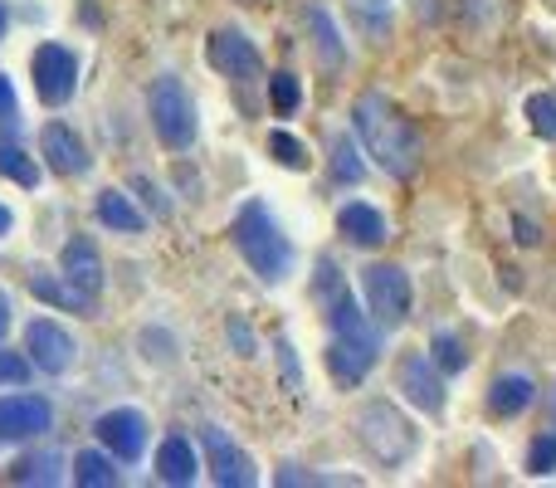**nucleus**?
<instances>
[{
	"mask_svg": "<svg viewBox=\"0 0 556 488\" xmlns=\"http://www.w3.org/2000/svg\"><path fill=\"white\" fill-rule=\"evenodd\" d=\"M39 152H45L49 172H59V176H84L88 172V147L78 142V133L64 127V123H49L45 133H39Z\"/></svg>",
	"mask_w": 556,
	"mask_h": 488,
	"instance_id": "obj_13",
	"label": "nucleus"
},
{
	"mask_svg": "<svg viewBox=\"0 0 556 488\" xmlns=\"http://www.w3.org/2000/svg\"><path fill=\"white\" fill-rule=\"evenodd\" d=\"M401 386H405V396H410L425 415H440L444 411V381H440V372L430 366V356H425V352L401 356Z\"/></svg>",
	"mask_w": 556,
	"mask_h": 488,
	"instance_id": "obj_12",
	"label": "nucleus"
},
{
	"mask_svg": "<svg viewBox=\"0 0 556 488\" xmlns=\"http://www.w3.org/2000/svg\"><path fill=\"white\" fill-rule=\"evenodd\" d=\"M0 176H5V182H15V186H25V191H29V186H39V166L29 162V152L10 133H0Z\"/></svg>",
	"mask_w": 556,
	"mask_h": 488,
	"instance_id": "obj_21",
	"label": "nucleus"
},
{
	"mask_svg": "<svg viewBox=\"0 0 556 488\" xmlns=\"http://www.w3.org/2000/svg\"><path fill=\"white\" fill-rule=\"evenodd\" d=\"M278 372H283V386L288 391H298V381H303V372H298V356H293V347H288V337H278Z\"/></svg>",
	"mask_w": 556,
	"mask_h": 488,
	"instance_id": "obj_32",
	"label": "nucleus"
},
{
	"mask_svg": "<svg viewBox=\"0 0 556 488\" xmlns=\"http://www.w3.org/2000/svg\"><path fill=\"white\" fill-rule=\"evenodd\" d=\"M518 240H522V245H538V240H542V235H538V225L518 221Z\"/></svg>",
	"mask_w": 556,
	"mask_h": 488,
	"instance_id": "obj_37",
	"label": "nucleus"
},
{
	"mask_svg": "<svg viewBox=\"0 0 556 488\" xmlns=\"http://www.w3.org/2000/svg\"><path fill=\"white\" fill-rule=\"evenodd\" d=\"M332 176L346 186H356L366 176V162L356 157V142L352 137H332Z\"/></svg>",
	"mask_w": 556,
	"mask_h": 488,
	"instance_id": "obj_24",
	"label": "nucleus"
},
{
	"mask_svg": "<svg viewBox=\"0 0 556 488\" xmlns=\"http://www.w3.org/2000/svg\"><path fill=\"white\" fill-rule=\"evenodd\" d=\"M278 484H323V479H313V474H303V470H293V464H288V470H278Z\"/></svg>",
	"mask_w": 556,
	"mask_h": 488,
	"instance_id": "obj_36",
	"label": "nucleus"
},
{
	"mask_svg": "<svg viewBox=\"0 0 556 488\" xmlns=\"http://www.w3.org/2000/svg\"><path fill=\"white\" fill-rule=\"evenodd\" d=\"M0 35H5V5H0Z\"/></svg>",
	"mask_w": 556,
	"mask_h": 488,
	"instance_id": "obj_40",
	"label": "nucleus"
},
{
	"mask_svg": "<svg viewBox=\"0 0 556 488\" xmlns=\"http://www.w3.org/2000/svg\"><path fill=\"white\" fill-rule=\"evenodd\" d=\"M29 288H35V298H45L49 308H68V313H88V308H93V298L78 293L64 274H59V284H54L49 274H39V268H35V274H29Z\"/></svg>",
	"mask_w": 556,
	"mask_h": 488,
	"instance_id": "obj_20",
	"label": "nucleus"
},
{
	"mask_svg": "<svg viewBox=\"0 0 556 488\" xmlns=\"http://www.w3.org/2000/svg\"><path fill=\"white\" fill-rule=\"evenodd\" d=\"M49 425H54V411H49L45 396H0V445L39 440Z\"/></svg>",
	"mask_w": 556,
	"mask_h": 488,
	"instance_id": "obj_7",
	"label": "nucleus"
},
{
	"mask_svg": "<svg viewBox=\"0 0 556 488\" xmlns=\"http://www.w3.org/2000/svg\"><path fill=\"white\" fill-rule=\"evenodd\" d=\"M5 333H10V298L0 293V337H5Z\"/></svg>",
	"mask_w": 556,
	"mask_h": 488,
	"instance_id": "obj_38",
	"label": "nucleus"
},
{
	"mask_svg": "<svg viewBox=\"0 0 556 488\" xmlns=\"http://www.w3.org/2000/svg\"><path fill=\"white\" fill-rule=\"evenodd\" d=\"M20 113V98H15V84H10L5 74H0V123H10V117Z\"/></svg>",
	"mask_w": 556,
	"mask_h": 488,
	"instance_id": "obj_35",
	"label": "nucleus"
},
{
	"mask_svg": "<svg viewBox=\"0 0 556 488\" xmlns=\"http://www.w3.org/2000/svg\"><path fill=\"white\" fill-rule=\"evenodd\" d=\"M64 278L88 298H98V288H103V259H98V249L84 235H74L64 245Z\"/></svg>",
	"mask_w": 556,
	"mask_h": 488,
	"instance_id": "obj_15",
	"label": "nucleus"
},
{
	"mask_svg": "<svg viewBox=\"0 0 556 488\" xmlns=\"http://www.w3.org/2000/svg\"><path fill=\"white\" fill-rule=\"evenodd\" d=\"M132 186L147 196V205H152V215H172V201L162 196V186H152L147 176H132Z\"/></svg>",
	"mask_w": 556,
	"mask_h": 488,
	"instance_id": "obj_33",
	"label": "nucleus"
},
{
	"mask_svg": "<svg viewBox=\"0 0 556 488\" xmlns=\"http://www.w3.org/2000/svg\"><path fill=\"white\" fill-rule=\"evenodd\" d=\"M29 381V356L0 352V386H25Z\"/></svg>",
	"mask_w": 556,
	"mask_h": 488,
	"instance_id": "obj_30",
	"label": "nucleus"
},
{
	"mask_svg": "<svg viewBox=\"0 0 556 488\" xmlns=\"http://www.w3.org/2000/svg\"><path fill=\"white\" fill-rule=\"evenodd\" d=\"M78 88V59L68 45H39L35 49V93L49 108H64Z\"/></svg>",
	"mask_w": 556,
	"mask_h": 488,
	"instance_id": "obj_6",
	"label": "nucleus"
},
{
	"mask_svg": "<svg viewBox=\"0 0 556 488\" xmlns=\"http://www.w3.org/2000/svg\"><path fill=\"white\" fill-rule=\"evenodd\" d=\"M205 59H211L215 74L240 78V84L264 74L260 49H254V39H244L240 29H211V39H205Z\"/></svg>",
	"mask_w": 556,
	"mask_h": 488,
	"instance_id": "obj_8",
	"label": "nucleus"
},
{
	"mask_svg": "<svg viewBox=\"0 0 556 488\" xmlns=\"http://www.w3.org/2000/svg\"><path fill=\"white\" fill-rule=\"evenodd\" d=\"M205 454H211V470H215V484L220 488H250L254 484V460L230 440L225 430H205Z\"/></svg>",
	"mask_w": 556,
	"mask_h": 488,
	"instance_id": "obj_11",
	"label": "nucleus"
},
{
	"mask_svg": "<svg viewBox=\"0 0 556 488\" xmlns=\"http://www.w3.org/2000/svg\"><path fill=\"white\" fill-rule=\"evenodd\" d=\"M528 123L538 137L556 142V93H532L528 98Z\"/></svg>",
	"mask_w": 556,
	"mask_h": 488,
	"instance_id": "obj_26",
	"label": "nucleus"
},
{
	"mask_svg": "<svg viewBox=\"0 0 556 488\" xmlns=\"http://www.w3.org/2000/svg\"><path fill=\"white\" fill-rule=\"evenodd\" d=\"M307 25H313V35H317V54H323V64H332V68H342V39H337V25H332V15L327 10H307Z\"/></svg>",
	"mask_w": 556,
	"mask_h": 488,
	"instance_id": "obj_23",
	"label": "nucleus"
},
{
	"mask_svg": "<svg viewBox=\"0 0 556 488\" xmlns=\"http://www.w3.org/2000/svg\"><path fill=\"white\" fill-rule=\"evenodd\" d=\"M98 445H103V450H113L117 460H137V454L147 450V421H142V411L123 405V411L98 415Z\"/></svg>",
	"mask_w": 556,
	"mask_h": 488,
	"instance_id": "obj_10",
	"label": "nucleus"
},
{
	"mask_svg": "<svg viewBox=\"0 0 556 488\" xmlns=\"http://www.w3.org/2000/svg\"><path fill=\"white\" fill-rule=\"evenodd\" d=\"M98 221L108 225V230H123V235H142V211H137L132 201H127L117 186H108V191H98Z\"/></svg>",
	"mask_w": 556,
	"mask_h": 488,
	"instance_id": "obj_19",
	"label": "nucleus"
},
{
	"mask_svg": "<svg viewBox=\"0 0 556 488\" xmlns=\"http://www.w3.org/2000/svg\"><path fill=\"white\" fill-rule=\"evenodd\" d=\"M230 342L240 356H254V337H250V327H244V317H230Z\"/></svg>",
	"mask_w": 556,
	"mask_h": 488,
	"instance_id": "obj_34",
	"label": "nucleus"
},
{
	"mask_svg": "<svg viewBox=\"0 0 556 488\" xmlns=\"http://www.w3.org/2000/svg\"><path fill=\"white\" fill-rule=\"evenodd\" d=\"M434 366L440 372H464L469 366V352H464V342L454 333H434Z\"/></svg>",
	"mask_w": 556,
	"mask_h": 488,
	"instance_id": "obj_29",
	"label": "nucleus"
},
{
	"mask_svg": "<svg viewBox=\"0 0 556 488\" xmlns=\"http://www.w3.org/2000/svg\"><path fill=\"white\" fill-rule=\"evenodd\" d=\"M528 464H532L538 474H552V470H556V435H538V440H532Z\"/></svg>",
	"mask_w": 556,
	"mask_h": 488,
	"instance_id": "obj_31",
	"label": "nucleus"
},
{
	"mask_svg": "<svg viewBox=\"0 0 556 488\" xmlns=\"http://www.w3.org/2000/svg\"><path fill=\"white\" fill-rule=\"evenodd\" d=\"M147 108H152V127L166 152H186L195 142V103L181 88V78H172V74L156 78L152 93H147Z\"/></svg>",
	"mask_w": 556,
	"mask_h": 488,
	"instance_id": "obj_3",
	"label": "nucleus"
},
{
	"mask_svg": "<svg viewBox=\"0 0 556 488\" xmlns=\"http://www.w3.org/2000/svg\"><path fill=\"white\" fill-rule=\"evenodd\" d=\"M74 484L78 488H113L117 484L113 460H108V454H98V450H78L74 454Z\"/></svg>",
	"mask_w": 556,
	"mask_h": 488,
	"instance_id": "obj_22",
	"label": "nucleus"
},
{
	"mask_svg": "<svg viewBox=\"0 0 556 488\" xmlns=\"http://www.w3.org/2000/svg\"><path fill=\"white\" fill-rule=\"evenodd\" d=\"M59 479V454H35V460L15 464V484H54Z\"/></svg>",
	"mask_w": 556,
	"mask_h": 488,
	"instance_id": "obj_28",
	"label": "nucleus"
},
{
	"mask_svg": "<svg viewBox=\"0 0 556 488\" xmlns=\"http://www.w3.org/2000/svg\"><path fill=\"white\" fill-rule=\"evenodd\" d=\"M0 235H10V211L0 205Z\"/></svg>",
	"mask_w": 556,
	"mask_h": 488,
	"instance_id": "obj_39",
	"label": "nucleus"
},
{
	"mask_svg": "<svg viewBox=\"0 0 556 488\" xmlns=\"http://www.w3.org/2000/svg\"><path fill=\"white\" fill-rule=\"evenodd\" d=\"M532 401H538L532 376H498V381H493V391H489V411L493 415H522Z\"/></svg>",
	"mask_w": 556,
	"mask_h": 488,
	"instance_id": "obj_18",
	"label": "nucleus"
},
{
	"mask_svg": "<svg viewBox=\"0 0 556 488\" xmlns=\"http://www.w3.org/2000/svg\"><path fill=\"white\" fill-rule=\"evenodd\" d=\"M269 93H274V113L278 117H293L298 108H303V84H298L288 68H278V74L269 78Z\"/></svg>",
	"mask_w": 556,
	"mask_h": 488,
	"instance_id": "obj_25",
	"label": "nucleus"
},
{
	"mask_svg": "<svg viewBox=\"0 0 556 488\" xmlns=\"http://www.w3.org/2000/svg\"><path fill=\"white\" fill-rule=\"evenodd\" d=\"M230 240L264 284H278V278H288V268H293V245H288V235L278 230L274 215L264 211L260 201L240 205V215H235V225H230Z\"/></svg>",
	"mask_w": 556,
	"mask_h": 488,
	"instance_id": "obj_2",
	"label": "nucleus"
},
{
	"mask_svg": "<svg viewBox=\"0 0 556 488\" xmlns=\"http://www.w3.org/2000/svg\"><path fill=\"white\" fill-rule=\"evenodd\" d=\"M356 425H362V440H366V450H371V460H381L386 470L410 460L415 430L391 401H371L362 415H356Z\"/></svg>",
	"mask_w": 556,
	"mask_h": 488,
	"instance_id": "obj_4",
	"label": "nucleus"
},
{
	"mask_svg": "<svg viewBox=\"0 0 556 488\" xmlns=\"http://www.w3.org/2000/svg\"><path fill=\"white\" fill-rule=\"evenodd\" d=\"M156 479H162V484H181V488L195 479V450H191V440H181V435L162 440V450H156Z\"/></svg>",
	"mask_w": 556,
	"mask_h": 488,
	"instance_id": "obj_17",
	"label": "nucleus"
},
{
	"mask_svg": "<svg viewBox=\"0 0 556 488\" xmlns=\"http://www.w3.org/2000/svg\"><path fill=\"white\" fill-rule=\"evenodd\" d=\"M337 230H342L346 245L376 249V245H386V215L371 211L366 201H352V205H342V215H337Z\"/></svg>",
	"mask_w": 556,
	"mask_h": 488,
	"instance_id": "obj_16",
	"label": "nucleus"
},
{
	"mask_svg": "<svg viewBox=\"0 0 556 488\" xmlns=\"http://www.w3.org/2000/svg\"><path fill=\"white\" fill-rule=\"evenodd\" d=\"M25 352H29V362H35L39 372L59 376V372H68V366H74L78 347H74V337H68L59 323L39 317V323H29V327H25Z\"/></svg>",
	"mask_w": 556,
	"mask_h": 488,
	"instance_id": "obj_9",
	"label": "nucleus"
},
{
	"mask_svg": "<svg viewBox=\"0 0 556 488\" xmlns=\"http://www.w3.org/2000/svg\"><path fill=\"white\" fill-rule=\"evenodd\" d=\"M362 293H366V308L381 327H401L410 317V278L401 274L395 264H371L362 274Z\"/></svg>",
	"mask_w": 556,
	"mask_h": 488,
	"instance_id": "obj_5",
	"label": "nucleus"
},
{
	"mask_svg": "<svg viewBox=\"0 0 556 488\" xmlns=\"http://www.w3.org/2000/svg\"><path fill=\"white\" fill-rule=\"evenodd\" d=\"M376 352H381V342H362V337H337L327 342V372L337 376L342 386H356L366 372H371Z\"/></svg>",
	"mask_w": 556,
	"mask_h": 488,
	"instance_id": "obj_14",
	"label": "nucleus"
},
{
	"mask_svg": "<svg viewBox=\"0 0 556 488\" xmlns=\"http://www.w3.org/2000/svg\"><path fill=\"white\" fill-rule=\"evenodd\" d=\"M352 127H356V137H362L366 157H371L386 176H395V182L415 176V166H420V133H415V123L386 93H362L356 98L352 103Z\"/></svg>",
	"mask_w": 556,
	"mask_h": 488,
	"instance_id": "obj_1",
	"label": "nucleus"
},
{
	"mask_svg": "<svg viewBox=\"0 0 556 488\" xmlns=\"http://www.w3.org/2000/svg\"><path fill=\"white\" fill-rule=\"evenodd\" d=\"M269 152H274L278 166H293V172H307V162H313V157H307V147L298 142L293 133H274L269 137Z\"/></svg>",
	"mask_w": 556,
	"mask_h": 488,
	"instance_id": "obj_27",
	"label": "nucleus"
}]
</instances>
